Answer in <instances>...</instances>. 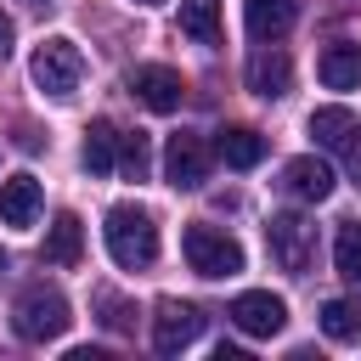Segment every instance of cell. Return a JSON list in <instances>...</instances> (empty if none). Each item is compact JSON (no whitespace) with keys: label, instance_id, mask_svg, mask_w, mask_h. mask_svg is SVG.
<instances>
[{"label":"cell","instance_id":"6da1fadb","mask_svg":"<svg viewBox=\"0 0 361 361\" xmlns=\"http://www.w3.org/2000/svg\"><path fill=\"white\" fill-rule=\"evenodd\" d=\"M102 237H107L113 265H124V271H147L158 259V226H152V214L141 203H113Z\"/></svg>","mask_w":361,"mask_h":361},{"label":"cell","instance_id":"7a4b0ae2","mask_svg":"<svg viewBox=\"0 0 361 361\" xmlns=\"http://www.w3.org/2000/svg\"><path fill=\"white\" fill-rule=\"evenodd\" d=\"M28 73H34V85H39L51 102H73V96H79V85H85V56H79V45H73V39L51 34V39H39V45H34Z\"/></svg>","mask_w":361,"mask_h":361},{"label":"cell","instance_id":"3957f363","mask_svg":"<svg viewBox=\"0 0 361 361\" xmlns=\"http://www.w3.org/2000/svg\"><path fill=\"white\" fill-rule=\"evenodd\" d=\"M68 322H73V310H68V299H62L56 288H28V293L17 299V316H11V327H17L28 344L62 338V333H68Z\"/></svg>","mask_w":361,"mask_h":361},{"label":"cell","instance_id":"277c9868","mask_svg":"<svg viewBox=\"0 0 361 361\" xmlns=\"http://www.w3.org/2000/svg\"><path fill=\"white\" fill-rule=\"evenodd\" d=\"M180 248H186V265H192L197 276H209V282L243 271V248H237V237H226V231H214V226H186Z\"/></svg>","mask_w":361,"mask_h":361},{"label":"cell","instance_id":"5b68a950","mask_svg":"<svg viewBox=\"0 0 361 361\" xmlns=\"http://www.w3.org/2000/svg\"><path fill=\"white\" fill-rule=\"evenodd\" d=\"M265 248H271V259L282 265V271H293V276H305V265H310V248H316V226L305 220V214H271L265 220Z\"/></svg>","mask_w":361,"mask_h":361},{"label":"cell","instance_id":"8992f818","mask_svg":"<svg viewBox=\"0 0 361 361\" xmlns=\"http://www.w3.org/2000/svg\"><path fill=\"white\" fill-rule=\"evenodd\" d=\"M209 164H214V152L203 147V135H169V147H164V180L175 186V192H197L203 180H209Z\"/></svg>","mask_w":361,"mask_h":361},{"label":"cell","instance_id":"52a82bcc","mask_svg":"<svg viewBox=\"0 0 361 361\" xmlns=\"http://www.w3.org/2000/svg\"><path fill=\"white\" fill-rule=\"evenodd\" d=\"M248 338H271V333H282V322H288V305H282V293H271V288H248V293H237L231 299V310H226Z\"/></svg>","mask_w":361,"mask_h":361},{"label":"cell","instance_id":"ba28073f","mask_svg":"<svg viewBox=\"0 0 361 361\" xmlns=\"http://www.w3.org/2000/svg\"><path fill=\"white\" fill-rule=\"evenodd\" d=\"M130 96H135L141 107H152V113H175L180 96H186V85H180L175 68H164V62H141V68L130 73Z\"/></svg>","mask_w":361,"mask_h":361},{"label":"cell","instance_id":"9c48e42d","mask_svg":"<svg viewBox=\"0 0 361 361\" xmlns=\"http://www.w3.org/2000/svg\"><path fill=\"white\" fill-rule=\"evenodd\" d=\"M197 333H203V316H197L192 305H180V299H164V305H158V316H152V344H158V355L186 350Z\"/></svg>","mask_w":361,"mask_h":361},{"label":"cell","instance_id":"30bf717a","mask_svg":"<svg viewBox=\"0 0 361 361\" xmlns=\"http://www.w3.org/2000/svg\"><path fill=\"white\" fill-rule=\"evenodd\" d=\"M282 186H288L299 203H327V197H333V186H338V175H333V164H322L316 152H305V158H288Z\"/></svg>","mask_w":361,"mask_h":361},{"label":"cell","instance_id":"8fae6325","mask_svg":"<svg viewBox=\"0 0 361 361\" xmlns=\"http://www.w3.org/2000/svg\"><path fill=\"white\" fill-rule=\"evenodd\" d=\"M39 220V180L34 175H6L0 180V226L28 231Z\"/></svg>","mask_w":361,"mask_h":361},{"label":"cell","instance_id":"7c38bea8","mask_svg":"<svg viewBox=\"0 0 361 361\" xmlns=\"http://www.w3.org/2000/svg\"><path fill=\"white\" fill-rule=\"evenodd\" d=\"M243 23H248L254 39H282V34L299 23V0H248Z\"/></svg>","mask_w":361,"mask_h":361},{"label":"cell","instance_id":"4fadbf2b","mask_svg":"<svg viewBox=\"0 0 361 361\" xmlns=\"http://www.w3.org/2000/svg\"><path fill=\"white\" fill-rule=\"evenodd\" d=\"M310 135L327 152H355V113L350 107H316L310 113Z\"/></svg>","mask_w":361,"mask_h":361},{"label":"cell","instance_id":"5bb4252c","mask_svg":"<svg viewBox=\"0 0 361 361\" xmlns=\"http://www.w3.org/2000/svg\"><path fill=\"white\" fill-rule=\"evenodd\" d=\"M316 73H322V85H327V90H355V85H361V45H355V39L327 45Z\"/></svg>","mask_w":361,"mask_h":361},{"label":"cell","instance_id":"9a60e30c","mask_svg":"<svg viewBox=\"0 0 361 361\" xmlns=\"http://www.w3.org/2000/svg\"><path fill=\"white\" fill-rule=\"evenodd\" d=\"M288 79H293V68H288L282 51H254V56H248V90H254V96L271 102V96L288 90Z\"/></svg>","mask_w":361,"mask_h":361},{"label":"cell","instance_id":"2e32d148","mask_svg":"<svg viewBox=\"0 0 361 361\" xmlns=\"http://www.w3.org/2000/svg\"><path fill=\"white\" fill-rule=\"evenodd\" d=\"M79 158H85V169H90V175H113V169H118V130H113L107 118H96V124L85 130Z\"/></svg>","mask_w":361,"mask_h":361},{"label":"cell","instance_id":"e0dca14e","mask_svg":"<svg viewBox=\"0 0 361 361\" xmlns=\"http://www.w3.org/2000/svg\"><path fill=\"white\" fill-rule=\"evenodd\" d=\"M214 152H220V158H226L231 169H254V164L265 158V135H259V130H243V124H237V130H220Z\"/></svg>","mask_w":361,"mask_h":361},{"label":"cell","instance_id":"ac0fdd59","mask_svg":"<svg viewBox=\"0 0 361 361\" xmlns=\"http://www.w3.org/2000/svg\"><path fill=\"white\" fill-rule=\"evenodd\" d=\"M79 243H85L79 214H56L51 220V237H45V259L51 265H79Z\"/></svg>","mask_w":361,"mask_h":361},{"label":"cell","instance_id":"d6986e66","mask_svg":"<svg viewBox=\"0 0 361 361\" xmlns=\"http://www.w3.org/2000/svg\"><path fill=\"white\" fill-rule=\"evenodd\" d=\"M180 34L197 45H220V0H180Z\"/></svg>","mask_w":361,"mask_h":361},{"label":"cell","instance_id":"ffe728a7","mask_svg":"<svg viewBox=\"0 0 361 361\" xmlns=\"http://www.w3.org/2000/svg\"><path fill=\"white\" fill-rule=\"evenodd\" d=\"M322 333L338 338V344H355L361 338V299H327L322 305Z\"/></svg>","mask_w":361,"mask_h":361},{"label":"cell","instance_id":"44dd1931","mask_svg":"<svg viewBox=\"0 0 361 361\" xmlns=\"http://www.w3.org/2000/svg\"><path fill=\"white\" fill-rule=\"evenodd\" d=\"M118 169L130 175V180H147V169H152V141L135 130V135H118Z\"/></svg>","mask_w":361,"mask_h":361},{"label":"cell","instance_id":"7402d4cb","mask_svg":"<svg viewBox=\"0 0 361 361\" xmlns=\"http://www.w3.org/2000/svg\"><path fill=\"white\" fill-rule=\"evenodd\" d=\"M333 259H338V276H350V282H361V226H355V220H344V226H338V243H333Z\"/></svg>","mask_w":361,"mask_h":361},{"label":"cell","instance_id":"603a6c76","mask_svg":"<svg viewBox=\"0 0 361 361\" xmlns=\"http://www.w3.org/2000/svg\"><path fill=\"white\" fill-rule=\"evenodd\" d=\"M102 310H107V316H102L107 327H130V305H124V299H113V293H102Z\"/></svg>","mask_w":361,"mask_h":361},{"label":"cell","instance_id":"cb8c5ba5","mask_svg":"<svg viewBox=\"0 0 361 361\" xmlns=\"http://www.w3.org/2000/svg\"><path fill=\"white\" fill-rule=\"evenodd\" d=\"M11 39H17V28H11V17H6V11H0V56H6V51H11Z\"/></svg>","mask_w":361,"mask_h":361},{"label":"cell","instance_id":"d4e9b609","mask_svg":"<svg viewBox=\"0 0 361 361\" xmlns=\"http://www.w3.org/2000/svg\"><path fill=\"white\" fill-rule=\"evenodd\" d=\"M350 158H355V186H361V147H355V152H350Z\"/></svg>","mask_w":361,"mask_h":361},{"label":"cell","instance_id":"484cf974","mask_svg":"<svg viewBox=\"0 0 361 361\" xmlns=\"http://www.w3.org/2000/svg\"><path fill=\"white\" fill-rule=\"evenodd\" d=\"M135 6H164V0H135Z\"/></svg>","mask_w":361,"mask_h":361},{"label":"cell","instance_id":"4316f807","mask_svg":"<svg viewBox=\"0 0 361 361\" xmlns=\"http://www.w3.org/2000/svg\"><path fill=\"white\" fill-rule=\"evenodd\" d=\"M0 271H6V254H0Z\"/></svg>","mask_w":361,"mask_h":361},{"label":"cell","instance_id":"83f0119b","mask_svg":"<svg viewBox=\"0 0 361 361\" xmlns=\"http://www.w3.org/2000/svg\"><path fill=\"white\" fill-rule=\"evenodd\" d=\"M34 6H45V0H34Z\"/></svg>","mask_w":361,"mask_h":361}]
</instances>
